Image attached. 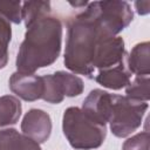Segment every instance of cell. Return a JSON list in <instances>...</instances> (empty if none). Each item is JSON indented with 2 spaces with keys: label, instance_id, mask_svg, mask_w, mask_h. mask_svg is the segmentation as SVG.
<instances>
[{
  "label": "cell",
  "instance_id": "obj_1",
  "mask_svg": "<svg viewBox=\"0 0 150 150\" xmlns=\"http://www.w3.org/2000/svg\"><path fill=\"white\" fill-rule=\"evenodd\" d=\"M62 47V23L60 19L47 15L39 19L25 33L15 60L18 71L34 74L38 69L53 64Z\"/></svg>",
  "mask_w": 150,
  "mask_h": 150
},
{
  "label": "cell",
  "instance_id": "obj_2",
  "mask_svg": "<svg viewBox=\"0 0 150 150\" xmlns=\"http://www.w3.org/2000/svg\"><path fill=\"white\" fill-rule=\"evenodd\" d=\"M105 35L96 23L81 12L67 21V40L63 62L73 74L94 77V55L98 41Z\"/></svg>",
  "mask_w": 150,
  "mask_h": 150
},
{
  "label": "cell",
  "instance_id": "obj_3",
  "mask_svg": "<svg viewBox=\"0 0 150 150\" xmlns=\"http://www.w3.org/2000/svg\"><path fill=\"white\" fill-rule=\"evenodd\" d=\"M62 130L68 143L75 150L97 149L107 136V127L79 107H69L64 110Z\"/></svg>",
  "mask_w": 150,
  "mask_h": 150
},
{
  "label": "cell",
  "instance_id": "obj_4",
  "mask_svg": "<svg viewBox=\"0 0 150 150\" xmlns=\"http://www.w3.org/2000/svg\"><path fill=\"white\" fill-rule=\"evenodd\" d=\"M148 109V102H141L127 96L111 94L107 123L112 135L120 138L128 137L136 131Z\"/></svg>",
  "mask_w": 150,
  "mask_h": 150
},
{
  "label": "cell",
  "instance_id": "obj_5",
  "mask_svg": "<svg viewBox=\"0 0 150 150\" xmlns=\"http://www.w3.org/2000/svg\"><path fill=\"white\" fill-rule=\"evenodd\" d=\"M83 12L105 36H117L134 19L131 6L127 1L118 0L88 2Z\"/></svg>",
  "mask_w": 150,
  "mask_h": 150
},
{
  "label": "cell",
  "instance_id": "obj_6",
  "mask_svg": "<svg viewBox=\"0 0 150 150\" xmlns=\"http://www.w3.org/2000/svg\"><path fill=\"white\" fill-rule=\"evenodd\" d=\"M127 56L124 40L121 36H104L97 43L93 66L97 70L108 69L127 61Z\"/></svg>",
  "mask_w": 150,
  "mask_h": 150
},
{
  "label": "cell",
  "instance_id": "obj_7",
  "mask_svg": "<svg viewBox=\"0 0 150 150\" xmlns=\"http://www.w3.org/2000/svg\"><path fill=\"white\" fill-rule=\"evenodd\" d=\"M52 118L42 109H29L21 122V131L23 135L35 142L45 143L52 134Z\"/></svg>",
  "mask_w": 150,
  "mask_h": 150
},
{
  "label": "cell",
  "instance_id": "obj_8",
  "mask_svg": "<svg viewBox=\"0 0 150 150\" xmlns=\"http://www.w3.org/2000/svg\"><path fill=\"white\" fill-rule=\"evenodd\" d=\"M9 89L13 94L27 102H34L42 97V77L35 74L15 71L9 77Z\"/></svg>",
  "mask_w": 150,
  "mask_h": 150
},
{
  "label": "cell",
  "instance_id": "obj_9",
  "mask_svg": "<svg viewBox=\"0 0 150 150\" xmlns=\"http://www.w3.org/2000/svg\"><path fill=\"white\" fill-rule=\"evenodd\" d=\"M111 94L103 89H94L84 98L82 103V110L89 116L96 120L98 123L107 125V116L110 103Z\"/></svg>",
  "mask_w": 150,
  "mask_h": 150
},
{
  "label": "cell",
  "instance_id": "obj_10",
  "mask_svg": "<svg viewBox=\"0 0 150 150\" xmlns=\"http://www.w3.org/2000/svg\"><path fill=\"white\" fill-rule=\"evenodd\" d=\"M95 81L102 87L112 90L125 88L131 81V73L127 67V61L115 67L98 70L97 75L95 76Z\"/></svg>",
  "mask_w": 150,
  "mask_h": 150
},
{
  "label": "cell",
  "instance_id": "obj_11",
  "mask_svg": "<svg viewBox=\"0 0 150 150\" xmlns=\"http://www.w3.org/2000/svg\"><path fill=\"white\" fill-rule=\"evenodd\" d=\"M127 67L136 76H149L150 74V43L148 41L135 45L127 56Z\"/></svg>",
  "mask_w": 150,
  "mask_h": 150
},
{
  "label": "cell",
  "instance_id": "obj_12",
  "mask_svg": "<svg viewBox=\"0 0 150 150\" xmlns=\"http://www.w3.org/2000/svg\"><path fill=\"white\" fill-rule=\"evenodd\" d=\"M0 150H42L40 144L14 128L0 130Z\"/></svg>",
  "mask_w": 150,
  "mask_h": 150
},
{
  "label": "cell",
  "instance_id": "obj_13",
  "mask_svg": "<svg viewBox=\"0 0 150 150\" xmlns=\"http://www.w3.org/2000/svg\"><path fill=\"white\" fill-rule=\"evenodd\" d=\"M22 112L21 102L13 95L0 96V127L15 124Z\"/></svg>",
  "mask_w": 150,
  "mask_h": 150
},
{
  "label": "cell",
  "instance_id": "obj_14",
  "mask_svg": "<svg viewBox=\"0 0 150 150\" xmlns=\"http://www.w3.org/2000/svg\"><path fill=\"white\" fill-rule=\"evenodd\" d=\"M54 77L60 87V90L66 97H75L83 93L84 84L81 77L73 73L64 70H57L54 74Z\"/></svg>",
  "mask_w": 150,
  "mask_h": 150
},
{
  "label": "cell",
  "instance_id": "obj_15",
  "mask_svg": "<svg viewBox=\"0 0 150 150\" xmlns=\"http://www.w3.org/2000/svg\"><path fill=\"white\" fill-rule=\"evenodd\" d=\"M50 2L49 1H25L21 7L22 20L25 21L26 28L32 23L38 21L41 18L49 15L50 13Z\"/></svg>",
  "mask_w": 150,
  "mask_h": 150
},
{
  "label": "cell",
  "instance_id": "obj_16",
  "mask_svg": "<svg viewBox=\"0 0 150 150\" xmlns=\"http://www.w3.org/2000/svg\"><path fill=\"white\" fill-rule=\"evenodd\" d=\"M150 79L149 76H136L125 87V96L136 101L148 102L150 98Z\"/></svg>",
  "mask_w": 150,
  "mask_h": 150
},
{
  "label": "cell",
  "instance_id": "obj_17",
  "mask_svg": "<svg viewBox=\"0 0 150 150\" xmlns=\"http://www.w3.org/2000/svg\"><path fill=\"white\" fill-rule=\"evenodd\" d=\"M41 77H42V82H43V93H42L41 98L52 104L61 103L63 101L64 96L62 95L54 75L48 74V75H43Z\"/></svg>",
  "mask_w": 150,
  "mask_h": 150
},
{
  "label": "cell",
  "instance_id": "obj_18",
  "mask_svg": "<svg viewBox=\"0 0 150 150\" xmlns=\"http://www.w3.org/2000/svg\"><path fill=\"white\" fill-rule=\"evenodd\" d=\"M12 40L11 22L0 14V69L8 63V45Z\"/></svg>",
  "mask_w": 150,
  "mask_h": 150
},
{
  "label": "cell",
  "instance_id": "obj_19",
  "mask_svg": "<svg viewBox=\"0 0 150 150\" xmlns=\"http://www.w3.org/2000/svg\"><path fill=\"white\" fill-rule=\"evenodd\" d=\"M21 7V1H0V14L9 22L19 25L22 21Z\"/></svg>",
  "mask_w": 150,
  "mask_h": 150
},
{
  "label": "cell",
  "instance_id": "obj_20",
  "mask_svg": "<svg viewBox=\"0 0 150 150\" xmlns=\"http://www.w3.org/2000/svg\"><path fill=\"white\" fill-rule=\"evenodd\" d=\"M150 148V135L148 131H141L127 141L122 145V150H149Z\"/></svg>",
  "mask_w": 150,
  "mask_h": 150
},
{
  "label": "cell",
  "instance_id": "obj_21",
  "mask_svg": "<svg viewBox=\"0 0 150 150\" xmlns=\"http://www.w3.org/2000/svg\"><path fill=\"white\" fill-rule=\"evenodd\" d=\"M135 7L139 15H145L150 12V1H136Z\"/></svg>",
  "mask_w": 150,
  "mask_h": 150
}]
</instances>
